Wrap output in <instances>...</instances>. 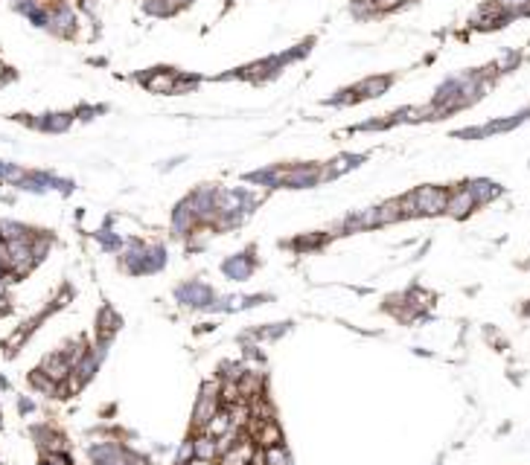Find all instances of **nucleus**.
Wrapping results in <instances>:
<instances>
[{"label": "nucleus", "mask_w": 530, "mask_h": 465, "mask_svg": "<svg viewBox=\"0 0 530 465\" xmlns=\"http://www.w3.org/2000/svg\"><path fill=\"white\" fill-rule=\"evenodd\" d=\"M30 384L35 387V390H41L44 396H59V384H53L50 378L41 372V370H35V372H30Z\"/></svg>", "instance_id": "nucleus-11"}, {"label": "nucleus", "mask_w": 530, "mask_h": 465, "mask_svg": "<svg viewBox=\"0 0 530 465\" xmlns=\"http://www.w3.org/2000/svg\"><path fill=\"white\" fill-rule=\"evenodd\" d=\"M195 454H192V439L190 442H184L181 445V450H178V459H175V465H184V462H190Z\"/></svg>", "instance_id": "nucleus-14"}, {"label": "nucleus", "mask_w": 530, "mask_h": 465, "mask_svg": "<svg viewBox=\"0 0 530 465\" xmlns=\"http://www.w3.org/2000/svg\"><path fill=\"white\" fill-rule=\"evenodd\" d=\"M225 271H228L230 276H236V279H245L250 271H254V262H250L248 256H236V259L225 262Z\"/></svg>", "instance_id": "nucleus-10"}, {"label": "nucleus", "mask_w": 530, "mask_h": 465, "mask_svg": "<svg viewBox=\"0 0 530 465\" xmlns=\"http://www.w3.org/2000/svg\"><path fill=\"white\" fill-rule=\"evenodd\" d=\"M478 207V201H475V192H472L469 187H464V189H455V192H449V201H446V213H452V216H466V213H472V209Z\"/></svg>", "instance_id": "nucleus-4"}, {"label": "nucleus", "mask_w": 530, "mask_h": 465, "mask_svg": "<svg viewBox=\"0 0 530 465\" xmlns=\"http://www.w3.org/2000/svg\"><path fill=\"white\" fill-rule=\"evenodd\" d=\"M254 450H257L254 439H250V436H239L233 448H228L225 454H219L216 465H250V457H254Z\"/></svg>", "instance_id": "nucleus-2"}, {"label": "nucleus", "mask_w": 530, "mask_h": 465, "mask_svg": "<svg viewBox=\"0 0 530 465\" xmlns=\"http://www.w3.org/2000/svg\"><path fill=\"white\" fill-rule=\"evenodd\" d=\"M192 454L199 457V459L216 462V459H219V445H216L213 436H204V433H199V436L192 439Z\"/></svg>", "instance_id": "nucleus-8"}, {"label": "nucleus", "mask_w": 530, "mask_h": 465, "mask_svg": "<svg viewBox=\"0 0 530 465\" xmlns=\"http://www.w3.org/2000/svg\"><path fill=\"white\" fill-rule=\"evenodd\" d=\"M41 372H44L53 384H64L67 381V375L73 372V366H71V361H67L62 352H53V355H47L44 361H41V366H38Z\"/></svg>", "instance_id": "nucleus-3"}, {"label": "nucleus", "mask_w": 530, "mask_h": 465, "mask_svg": "<svg viewBox=\"0 0 530 465\" xmlns=\"http://www.w3.org/2000/svg\"><path fill=\"white\" fill-rule=\"evenodd\" d=\"M181 297H187L190 305H204V303H210V291L204 285H187V288H181Z\"/></svg>", "instance_id": "nucleus-12"}, {"label": "nucleus", "mask_w": 530, "mask_h": 465, "mask_svg": "<svg viewBox=\"0 0 530 465\" xmlns=\"http://www.w3.org/2000/svg\"><path fill=\"white\" fill-rule=\"evenodd\" d=\"M262 465H291V457L283 445H274L262 450Z\"/></svg>", "instance_id": "nucleus-9"}, {"label": "nucleus", "mask_w": 530, "mask_h": 465, "mask_svg": "<svg viewBox=\"0 0 530 465\" xmlns=\"http://www.w3.org/2000/svg\"><path fill=\"white\" fill-rule=\"evenodd\" d=\"M402 0H373V9L376 12H387V9H396Z\"/></svg>", "instance_id": "nucleus-15"}, {"label": "nucleus", "mask_w": 530, "mask_h": 465, "mask_svg": "<svg viewBox=\"0 0 530 465\" xmlns=\"http://www.w3.org/2000/svg\"><path fill=\"white\" fill-rule=\"evenodd\" d=\"M414 213L417 216H437V213H446V201H449V192L443 187H420L414 195Z\"/></svg>", "instance_id": "nucleus-1"}, {"label": "nucleus", "mask_w": 530, "mask_h": 465, "mask_svg": "<svg viewBox=\"0 0 530 465\" xmlns=\"http://www.w3.org/2000/svg\"><path fill=\"white\" fill-rule=\"evenodd\" d=\"M184 465H216V462H207V459H199V457H192L190 462H184Z\"/></svg>", "instance_id": "nucleus-16"}, {"label": "nucleus", "mask_w": 530, "mask_h": 465, "mask_svg": "<svg viewBox=\"0 0 530 465\" xmlns=\"http://www.w3.org/2000/svg\"><path fill=\"white\" fill-rule=\"evenodd\" d=\"M501 12H524L530 9V0H498Z\"/></svg>", "instance_id": "nucleus-13"}, {"label": "nucleus", "mask_w": 530, "mask_h": 465, "mask_svg": "<svg viewBox=\"0 0 530 465\" xmlns=\"http://www.w3.org/2000/svg\"><path fill=\"white\" fill-rule=\"evenodd\" d=\"M143 84H146L149 93H175L178 91V76L172 73V70H158V73H152Z\"/></svg>", "instance_id": "nucleus-6"}, {"label": "nucleus", "mask_w": 530, "mask_h": 465, "mask_svg": "<svg viewBox=\"0 0 530 465\" xmlns=\"http://www.w3.org/2000/svg\"><path fill=\"white\" fill-rule=\"evenodd\" d=\"M120 326H122L120 314H117L111 305H105L102 312L96 314V337H100V343H108L111 337H114V334L120 332Z\"/></svg>", "instance_id": "nucleus-5"}, {"label": "nucleus", "mask_w": 530, "mask_h": 465, "mask_svg": "<svg viewBox=\"0 0 530 465\" xmlns=\"http://www.w3.org/2000/svg\"><path fill=\"white\" fill-rule=\"evenodd\" d=\"M387 88H390V79H387V76H379V79H365V82H361L358 88L353 91V93H356L353 99H373V96H382Z\"/></svg>", "instance_id": "nucleus-7"}, {"label": "nucleus", "mask_w": 530, "mask_h": 465, "mask_svg": "<svg viewBox=\"0 0 530 465\" xmlns=\"http://www.w3.org/2000/svg\"><path fill=\"white\" fill-rule=\"evenodd\" d=\"M3 79H6V64L0 61V82H3Z\"/></svg>", "instance_id": "nucleus-17"}]
</instances>
